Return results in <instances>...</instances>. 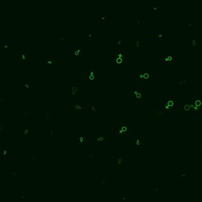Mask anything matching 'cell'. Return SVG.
<instances>
[{"label":"cell","mask_w":202,"mask_h":202,"mask_svg":"<svg viewBox=\"0 0 202 202\" xmlns=\"http://www.w3.org/2000/svg\"><path fill=\"white\" fill-rule=\"evenodd\" d=\"M12 46V42L11 41H2L1 43V51L4 52H7L9 49L11 48Z\"/></svg>","instance_id":"cell-6"},{"label":"cell","mask_w":202,"mask_h":202,"mask_svg":"<svg viewBox=\"0 0 202 202\" xmlns=\"http://www.w3.org/2000/svg\"><path fill=\"white\" fill-rule=\"evenodd\" d=\"M133 91V94H134L135 98L136 99H140L142 97V91L138 88H135L132 89Z\"/></svg>","instance_id":"cell-7"},{"label":"cell","mask_w":202,"mask_h":202,"mask_svg":"<svg viewBox=\"0 0 202 202\" xmlns=\"http://www.w3.org/2000/svg\"><path fill=\"white\" fill-rule=\"evenodd\" d=\"M181 109L183 115H188L192 111V105H191V100L189 99H183L181 100Z\"/></svg>","instance_id":"cell-3"},{"label":"cell","mask_w":202,"mask_h":202,"mask_svg":"<svg viewBox=\"0 0 202 202\" xmlns=\"http://www.w3.org/2000/svg\"><path fill=\"white\" fill-rule=\"evenodd\" d=\"M198 151L200 153H202V143L201 144H200L198 146Z\"/></svg>","instance_id":"cell-11"},{"label":"cell","mask_w":202,"mask_h":202,"mask_svg":"<svg viewBox=\"0 0 202 202\" xmlns=\"http://www.w3.org/2000/svg\"><path fill=\"white\" fill-rule=\"evenodd\" d=\"M174 62V57L170 55H165L163 56V63L166 67H169L172 66Z\"/></svg>","instance_id":"cell-4"},{"label":"cell","mask_w":202,"mask_h":202,"mask_svg":"<svg viewBox=\"0 0 202 202\" xmlns=\"http://www.w3.org/2000/svg\"><path fill=\"white\" fill-rule=\"evenodd\" d=\"M89 110H90V112L93 113V114H94V113L96 112V109L94 108V105H93V103H90V105H89Z\"/></svg>","instance_id":"cell-10"},{"label":"cell","mask_w":202,"mask_h":202,"mask_svg":"<svg viewBox=\"0 0 202 202\" xmlns=\"http://www.w3.org/2000/svg\"><path fill=\"white\" fill-rule=\"evenodd\" d=\"M32 132V129L30 127H24L22 129V133L23 134L26 135V134H30V133H31Z\"/></svg>","instance_id":"cell-8"},{"label":"cell","mask_w":202,"mask_h":202,"mask_svg":"<svg viewBox=\"0 0 202 202\" xmlns=\"http://www.w3.org/2000/svg\"><path fill=\"white\" fill-rule=\"evenodd\" d=\"M68 91H69V94H71L72 96H76L79 94V87H78V84L76 82H72L69 86V89H68Z\"/></svg>","instance_id":"cell-5"},{"label":"cell","mask_w":202,"mask_h":202,"mask_svg":"<svg viewBox=\"0 0 202 202\" xmlns=\"http://www.w3.org/2000/svg\"><path fill=\"white\" fill-rule=\"evenodd\" d=\"M174 96L165 95L163 99L162 109L167 115H172L174 111Z\"/></svg>","instance_id":"cell-1"},{"label":"cell","mask_w":202,"mask_h":202,"mask_svg":"<svg viewBox=\"0 0 202 202\" xmlns=\"http://www.w3.org/2000/svg\"><path fill=\"white\" fill-rule=\"evenodd\" d=\"M191 105H192V111L191 113L193 115H199L202 110V97L199 95H195L191 99Z\"/></svg>","instance_id":"cell-2"},{"label":"cell","mask_w":202,"mask_h":202,"mask_svg":"<svg viewBox=\"0 0 202 202\" xmlns=\"http://www.w3.org/2000/svg\"><path fill=\"white\" fill-rule=\"evenodd\" d=\"M73 107H74V109L76 110H79V111H82V109H83V106H82L81 104H79V103L75 104V105H73Z\"/></svg>","instance_id":"cell-9"}]
</instances>
